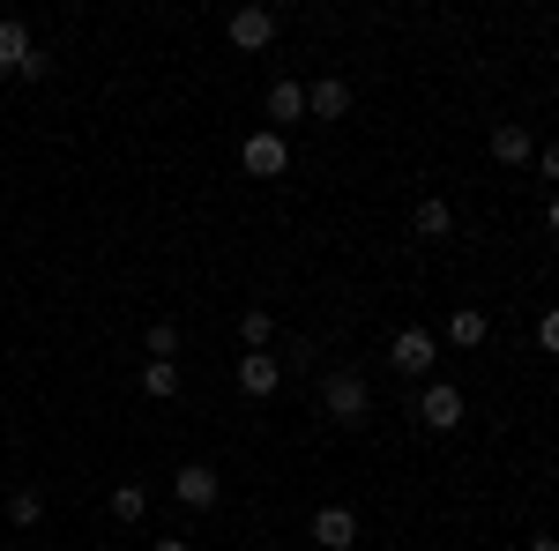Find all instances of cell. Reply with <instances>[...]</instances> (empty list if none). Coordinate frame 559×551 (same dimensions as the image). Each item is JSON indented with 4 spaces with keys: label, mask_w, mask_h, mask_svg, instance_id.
I'll list each match as a JSON object with an SVG mask.
<instances>
[{
    "label": "cell",
    "mask_w": 559,
    "mask_h": 551,
    "mask_svg": "<svg viewBox=\"0 0 559 551\" xmlns=\"http://www.w3.org/2000/svg\"><path fill=\"white\" fill-rule=\"evenodd\" d=\"M321 410H329V424L358 432V424L373 418V387H366V373H358V366H336V373L321 381Z\"/></svg>",
    "instance_id": "obj_1"
},
{
    "label": "cell",
    "mask_w": 559,
    "mask_h": 551,
    "mask_svg": "<svg viewBox=\"0 0 559 551\" xmlns=\"http://www.w3.org/2000/svg\"><path fill=\"white\" fill-rule=\"evenodd\" d=\"M239 171H247V179H284V171H292V142L276 128L239 134Z\"/></svg>",
    "instance_id": "obj_2"
},
{
    "label": "cell",
    "mask_w": 559,
    "mask_h": 551,
    "mask_svg": "<svg viewBox=\"0 0 559 551\" xmlns=\"http://www.w3.org/2000/svg\"><path fill=\"white\" fill-rule=\"evenodd\" d=\"M388 366H395L403 381H426L432 366H440V336H432V328H395V336H388Z\"/></svg>",
    "instance_id": "obj_3"
},
{
    "label": "cell",
    "mask_w": 559,
    "mask_h": 551,
    "mask_svg": "<svg viewBox=\"0 0 559 551\" xmlns=\"http://www.w3.org/2000/svg\"><path fill=\"white\" fill-rule=\"evenodd\" d=\"M463 418H471V395H463L455 381H426L418 387V424H426V432H455Z\"/></svg>",
    "instance_id": "obj_4"
},
{
    "label": "cell",
    "mask_w": 559,
    "mask_h": 551,
    "mask_svg": "<svg viewBox=\"0 0 559 551\" xmlns=\"http://www.w3.org/2000/svg\"><path fill=\"white\" fill-rule=\"evenodd\" d=\"M276 31H284V23H276V8H231V15H224V38L239 45V52H269Z\"/></svg>",
    "instance_id": "obj_5"
},
{
    "label": "cell",
    "mask_w": 559,
    "mask_h": 551,
    "mask_svg": "<svg viewBox=\"0 0 559 551\" xmlns=\"http://www.w3.org/2000/svg\"><path fill=\"white\" fill-rule=\"evenodd\" d=\"M306 537L321 551H358V507H344V500H329V507L306 522Z\"/></svg>",
    "instance_id": "obj_6"
},
{
    "label": "cell",
    "mask_w": 559,
    "mask_h": 551,
    "mask_svg": "<svg viewBox=\"0 0 559 551\" xmlns=\"http://www.w3.org/2000/svg\"><path fill=\"white\" fill-rule=\"evenodd\" d=\"M173 492H179V507L210 514L216 500H224V477H216L210 463H179V477H173Z\"/></svg>",
    "instance_id": "obj_7"
},
{
    "label": "cell",
    "mask_w": 559,
    "mask_h": 551,
    "mask_svg": "<svg viewBox=\"0 0 559 551\" xmlns=\"http://www.w3.org/2000/svg\"><path fill=\"white\" fill-rule=\"evenodd\" d=\"M261 112H269V128H276V134L299 128V120H306V83H299V75H276L269 97H261Z\"/></svg>",
    "instance_id": "obj_8"
},
{
    "label": "cell",
    "mask_w": 559,
    "mask_h": 551,
    "mask_svg": "<svg viewBox=\"0 0 559 551\" xmlns=\"http://www.w3.org/2000/svg\"><path fill=\"white\" fill-rule=\"evenodd\" d=\"M276 387H284V358H269V350H247V358H239V395L269 403Z\"/></svg>",
    "instance_id": "obj_9"
},
{
    "label": "cell",
    "mask_w": 559,
    "mask_h": 551,
    "mask_svg": "<svg viewBox=\"0 0 559 551\" xmlns=\"http://www.w3.org/2000/svg\"><path fill=\"white\" fill-rule=\"evenodd\" d=\"M492 165H508V171L537 165V134L522 128V120H500V128H492Z\"/></svg>",
    "instance_id": "obj_10"
},
{
    "label": "cell",
    "mask_w": 559,
    "mask_h": 551,
    "mask_svg": "<svg viewBox=\"0 0 559 551\" xmlns=\"http://www.w3.org/2000/svg\"><path fill=\"white\" fill-rule=\"evenodd\" d=\"M306 120H350V83H344V75L306 83Z\"/></svg>",
    "instance_id": "obj_11"
},
{
    "label": "cell",
    "mask_w": 559,
    "mask_h": 551,
    "mask_svg": "<svg viewBox=\"0 0 559 551\" xmlns=\"http://www.w3.org/2000/svg\"><path fill=\"white\" fill-rule=\"evenodd\" d=\"M31 23H23V15H0V75H15V68H23V60H31Z\"/></svg>",
    "instance_id": "obj_12"
},
{
    "label": "cell",
    "mask_w": 559,
    "mask_h": 551,
    "mask_svg": "<svg viewBox=\"0 0 559 551\" xmlns=\"http://www.w3.org/2000/svg\"><path fill=\"white\" fill-rule=\"evenodd\" d=\"M485 336H492L485 306H455V313H448V343H455V350H477Z\"/></svg>",
    "instance_id": "obj_13"
},
{
    "label": "cell",
    "mask_w": 559,
    "mask_h": 551,
    "mask_svg": "<svg viewBox=\"0 0 559 551\" xmlns=\"http://www.w3.org/2000/svg\"><path fill=\"white\" fill-rule=\"evenodd\" d=\"M411 231H418V239H448V231H455V209H448L440 194H418V209H411Z\"/></svg>",
    "instance_id": "obj_14"
},
{
    "label": "cell",
    "mask_w": 559,
    "mask_h": 551,
    "mask_svg": "<svg viewBox=\"0 0 559 551\" xmlns=\"http://www.w3.org/2000/svg\"><path fill=\"white\" fill-rule=\"evenodd\" d=\"M269 343H276V313L269 306H247L239 313V350H269Z\"/></svg>",
    "instance_id": "obj_15"
},
{
    "label": "cell",
    "mask_w": 559,
    "mask_h": 551,
    "mask_svg": "<svg viewBox=\"0 0 559 551\" xmlns=\"http://www.w3.org/2000/svg\"><path fill=\"white\" fill-rule=\"evenodd\" d=\"M8 522H15V529H38L45 522V492L38 484H15V492H8Z\"/></svg>",
    "instance_id": "obj_16"
},
{
    "label": "cell",
    "mask_w": 559,
    "mask_h": 551,
    "mask_svg": "<svg viewBox=\"0 0 559 551\" xmlns=\"http://www.w3.org/2000/svg\"><path fill=\"white\" fill-rule=\"evenodd\" d=\"M142 514H150V492H142V484H112V522H120V529H134Z\"/></svg>",
    "instance_id": "obj_17"
},
{
    "label": "cell",
    "mask_w": 559,
    "mask_h": 551,
    "mask_svg": "<svg viewBox=\"0 0 559 551\" xmlns=\"http://www.w3.org/2000/svg\"><path fill=\"white\" fill-rule=\"evenodd\" d=\"M142 395L173 403V395H179V366H165V358H150V366H142Z\"/></svg>",
    "instance_id": "obj_18"
},
{
    "label": "cell",
    "mask_w": 559,
    "mask_h": 551,
    "mask_svg": "<svg viewBox=\"0 0 559 551\" xmlns=\"http://www.w3.org/2000/svg\"><path fill=\"white\" fill-rule=\"evenodd\" d=\"M142 350H150V358H165V366H179V321H150Z\"/></svg>",
    "instance_id": "obj_19"
},
{
    "label": "cell",
    "mask_w": 559,
    "mask_h": 551,
    "mask_svg": "<svg viewBox=\"0 0 559 551\" xmlns=\"http://www.w3.org/2000/svg\"><path fill=\"white\" fill-rule=\"evenodd\" d=\"M537 350H545V358H559V306H545V313H537Z\"/></svg>",
    "instance_id": "obj_20"
},
{
    "label": "cell",
    "mask_w": 559,
    "mask_h": 551,
    "mask_svg": "<svg viewBox=\"0 0 559 551\" xmlns=\"http://www.w3.org/2000/svg\"><path fill=\"white\" fill-rule=\"evenodd\" d=\"M52 68H60V60H52V52H45V45H31V60H23V68H15V75H23V83H45V75H52Z\"/></svg>",
    "instance_id": "obj_21"
},
{
    "label": "cell",
    "mask_w": 559,
    "mask_h": 551,
    "mask_svg": "<svg viewBox=\"0 0 559 551\" xmlns=\"http://www.w3.org/2000/svg\"><path fill=\"white\" fill-rule=\"evenodd\" d=\"M537 171L552 179V194H559V142H537Z\"/></svg>",
    "instance_id": "obj_22"
},
{
    "label": "cell",
    "mask_w": 559,
    "mask_h": 551,
    "mask_svg": "<svg viewBox=\"0 0 559 551\" xmlns=\"http://www.w3.org/2000/svg\"><path fill=\"white\" fill-rule=\"evenodd\" d=\"M150 551H194V544H187V537H157Z\"/></svg>",
    "instance_id": "obj_23"
},
{
    "label": "cell",
    "mask_w": 559,
    "mask_h": 551,
    "mask_svg": "<svg viewBox=\"0 0 559 551\" xmlns=\"http://www.w3.org/2000/svg\"><path fill=\"white\" fill-rule=\"evenodd\" d=\"M545 231H552V239H559V194H552V209H545Z\"/></svg>",
    "instance_id": "obj_24"
},
{
    "label": "cell",
    "mask_w": 559,
    "mask_h": 551,
    "mask_svg": "<svg viewBox=\"0 0 559 551\" xmlns=\"http://www.w3.org/2000/svg\"><path fill=\"white\" fill-rule=\"evenodd\" d=\"M530 551H559V537H530Z\"/></svg>",
    "instance_id": "obj_25"
},
{
    "label": "cell",
    "mask_w": 559,
    "mask_h": 551,
    "mask_svg": "<svg viewBox=\"0 0 559 551\" xmlns=\"http://www.w3.org/2000/svg\"><path fill=\"white\" fill-rule=\"evenodd\" d=\"M105 551H128V544H105Z\"/></svg>",
    "instance_id": "obj_26"
},
{
    "label": "cell",
    "mask_w": 559,
    "mask_h": 551,
    "mask_svg": "<svg viewBox=\"0 0 559 551\" xmlns=\"http://www.w3.org/2000/svg\"><path fill=\"white\" fill-rule=\"evenodd\" d=\"M247 551H269V544H247Z\"/></svg>",
    "instance_id": "obj_27"
}]
</instances>
